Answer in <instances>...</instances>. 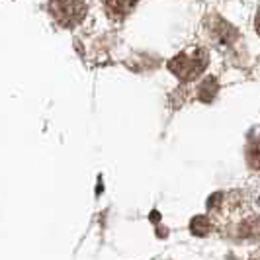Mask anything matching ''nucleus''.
Segmentation results:
<instances>
[{"label":"nucleus","mask_w":260,"mask_h":260,"mask_svg":"<svg viewBox=\"0 0 260 260\" xmlns=\"http://www.w3.org/2000/svg\"><path fill=\"white\" fill-rule=\"evenodd\" d=\"M208 51L206 49H192V51H182L178 53L174 59L169 61V71L176 78H180L184 82H190L198 78L208 67Z\"/></svg>","instance_id":"nucleus-1"},{"label":"nucleus","mask_w":260,"mask_h":260,"mask_svg":"<svg viewBox=\"0 0 260 260\" xmlns=\"http://www.w3.org/2000/svg\"><path fill=\"white\" fill-rule=\"evenodd\" d=\"M49 12L61 27H75L86 16L84 0H51Z\"/></svg>","instance_id":"nucleus-2"},{"label":"nucleus","mask_w":260,"mask_h":260,"mask_svg":"<svg viewBox=\"0 0 260 260\" xmlns=\"http://www.w3.org/2000/svg\"><path fill=\"white\" fill-rule=\"evenodd\" d=\"M208 27H209V31H211V36H213V39H217L223 45L233 43L235 38H237L235 27L231 26V24H227L223 18H217V16H211V18H209Z\"/></svg>","instance_id":"nucleus-3"},{"label":"nucleus","mask_w":260,"mask_h":260,"mask_svg":"<svg viewBox=\"0 0 260 260\" xmlns=\"http://www.w3.org/2000/svg\"><path fill=\"white\" fill-rule=\"evenodd\" d=\"M137 2H139V0H104V6L110 18L121 20V18H125V16L135 8Z\"/></svg>","instance_id":"nucleus-4"},{"label":"nucleus","mask_w":260,"mask_h":260,"mask_svg":"<svg viewBox=\"0 0 260 260\" xmlns=\"http://www.w3.org/2000/svg\"><path fill=\"white\" fill-rule=\"evenodd\" d=\"M190 231L196 235V237H206L213 231V223L208 215H196L194 219L190 221Z\"/></svg>","instance_id":"nucleus-5"},{"label":"nucleus","mask_w":260,"mask_h":260,"mask_svg":"<svg viewBox=\"0 0 260 260\" xmlns=\"http://www.w3.org/2000/svg\"><path fill=\"white\" fill-rule=\"evenodd\" d=\"M217 88H219V84H217V78L215 77H208L204 82H202V86H200V92H198V96H200V100L202 102H211L213 100V96L217 94Z\"/></svg>","instance_id":"nucleus-6"},{"label":"nucleus","mask_w":260,"mask_h":260,"mask_svg":"<svg viewBox=\"0 0 260 260\" xmlns=\"http://www.w3.org/2000/svg\"><path fill=\"white\" fill-rule=\"evenodd\" d=\"M247 160L254 170H260V139L252 141L247 149Z\"/></svg>","instance_id":"nucleus-7"},{"label":"nucleus","mask_w":260,"mask_h":260,"mask_svg":"<svg viewBox=\"0 0 260 260\" xmlns=\"http://www.w3.org/2000/svg\"><path fill=\"white\" fill-rule=\"evenodd\" d=\"M256 31H258V36H260V14L256 16Z\"/></svg>","instance_id":"nucleus-8"}]
</instances>
